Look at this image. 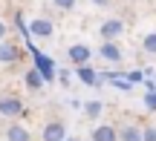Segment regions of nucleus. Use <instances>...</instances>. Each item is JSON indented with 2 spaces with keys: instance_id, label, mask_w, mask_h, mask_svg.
<instances>
[{
  "instance_id": "nucleus-1",
  "label": "nucleus",
  "mask_w": 156,
  "mask_h": 141,
  "mask_svg": "<svg viewBox=\"0 0 156 141\" xmlns=\"http://www.w3.org/2000/svg\"><path fill=\"white\" fill-rule=\"evenodd\" d=\"M29 49H32V58H35V69L41 72V78H44V81H52V78H55V69H52V58L41 55V52L32 46V40H29Z\"/></svg>"
},
{
  "instance_id": "nucleus-2",
  "label": "nucleus",
  "mask_w": 156,
  "mask_h": 141,
  "mask_svg": "<svg viewBox=\"0 0 156 141\" xmlns=\"http://www.w3.org/2000/svg\"><path fill=\"white\" fill-rule=\"evenodd\" d=\"M20 112H23L20 98H15V95L0 98V115H6V118H15V115H20Z\"/></svg>"
},
{
  "instance_id": "nucleus-3",
  "label": "nucleus",
  "mask_w": 156,
  "mask_h": 141,
  "mask_svg": "<svg viewBox=\"0 0 156 141\" xmlns=\"http://www.w3.org/2000/svg\"><path fill=\"white\" fill-rule=\"evenodd\" d=\"M122 32H124V23L116 20V17H113V20H107V23H101V38H104L107 43H110L113 38H119Z\"/></svg>"
},
{
  "instance_id": "nucleus-4",
  "label": "nucleus",
  "mask_w": 156,
  "mask_h": 141,
  "mask_svg": "<svg viewBox=\"0 0 156 141\" xmlns=\"http://www.w3.org/2000/svg\"><path fill=\"white\" fill-rule=\"evenodd\" d=\"M29 35H38V38H49V35H52V23L46 20V17H38V20H32V26H29Z\"/></svg>"
},
{
  "instance_id": "nucleus-5",
  "label": "nucleus",
  "mask_w": 156,
  "mask_h": 141,
  "mask_svg": "<svg viewBox=\"0 0 156 141\" xmlns=\"http://www.w3.org/2000/svg\"><path fill=\"white\" fill-rule=\"evenodd\" d=\"M69 61L78 63V66H84V63L90 61V49L84 43H75V46H69Z\"/></svg>"
},
{
  "instance_id": "nucleus-6",
  "label": "nucleus",
  "mask_w": 156,
  "mask_h": 141,
  "mask_svg": "<svg viewBox=\"0 0 156 141\" xmlns=\"http://www.w3.org/2000/svg\"><path fill=\"white\" fill-rule=\"evenodd\" d=\"M64 136H67L64 124H46L44 130V141H64Z\"/></svg>"
},
{
  "instance_id": "nucleus-7",
  "label": "nucleus",
  "mask_w": 156,
  "mask_h": 141,
  "mask_svg": "<svg viewBox=\"0 0 156 141\" xmlns=\"http://www.w3.org/2000/svg\"><path fill=\"white\" fill-rule=\"evenodd\" d=\"M119 136H116V130H113V127H95L93 130V141H116Z\"/></svg>"
},
{
  "instance_id": "nucleus-8",
  "label": "nucleus",
  "mask_w": 156,
  "mask_h": 141,
  "mask_svg": "<svg viewBox=\"0 0 156 141\" xmlns=\"http://www.w3.org/2000/svg\"><path fill=\"white\" fill-rule=\"evenodd\" d=\"M15 61H17V46L0 43V63H15Z\"/></svg>"
},
{
  "instance_id": "nucleus-9",
  "label": "nucleus",
  "mask_w": 156,
  "mask_h": 141,
  "mask_svg": "<svg viewBox=\"0 0 156 141\" xmlns=\"http://www.w3.org/2000/svg\"><path fill=\"white\" fill-rule=\"evenodd\" d=\"M101 58H107V61L119 63V61H122V52H119L116 43H101Z\"/></svg>"
},
{
  "instance_id": "nucleus-10",
  "label": "nucleus",
  "mask_w": 156,
  "mask_h": 141,
  "mask_svg": "<svg viewBox=\"0 0 156 141\" xmlns=\"http://www.w3.org/2000/svg\"><path fill=\"white\" fill-rule=\"evenodd\" d=\"M9 141H29V133H26V127H20V124H15V127H9Z\"/></svg>"
},
{
  "instance_id": "nucleus-11",
  "label": "nucleus",
  "mask_w": 156,
  "mask_h": 141,
  "mask_svg": "<svg viewBox=\"0 0 156 141\" xmlns=\"http://www.w3.org/2000/svg\"><path fill=\"white\" fill-rule=\"evenodd\" d=\"M119 141H142V130L139 127H124L119 133Z\"/></svg>"
},
{
  "instance_id": "nucleus-12",
  "label": "nucleus",
  "mask_w": 156,
  "mask_h": 141,
  "mask_svg": "<svg viewBox=\"0 0 156 141\" xmlns=\"http://www.w3.org/2000/svg\"><path fill=\"white\" fill-rule=\"evenodd\" d=\"M26 86L29 89H41V86H44V78H41L38 69H29L26 72Z\"/></svg>"
},
{
  "instance_id": "nucleus-13",
  "label": "nucleus",
  "mask_w": 156,
  "mask_h": 141,
  "mask_svg": "<svg viewBox=\"0 0 156 141\" xmlns=\"http://www.w3.org/2000/svg\"><path fill=\"white\" fill-rule=\"evenodd\" d=\"M78 78H81L84 84H90V86H93V84H98V75H95L90 66H78Z\"/></svg>"
},
{
  "instance_id": "nucleus-14",
  "label": "nucleus",
  "mask_w": 156,
  "mask_h": 141,
  "mask_svg": "<svg viewBox=\"0 0 156 141\" xmlns=\"http://www.w3.org/2000/svg\"><path fill=\"white\" fill-rule=\"evenodd\" d=\"M84 112H87L90 118H98L101 115V101H90L87 107H84Z\"/></svg>"
},
{
  "instance_id": "nucleus-15",
  "label": "nucleus",
  "mask_w": 156,
  "mask_h": 141,
  "mask_svg": "<svg viewBox=\"0 0 156 141\" xmlns=\"http://www.w3.org/2000/svg\"><path fill=\"white\" fill-rule=\"evenodd\" d=\"M142 46H145V52H151V55H156V35H147V38H145V43H142Z\"/></svg>"
},
{
  "instance_id": "nucleus-16",
  "label": "nucleus",
  "mask_w": 156,
  "mask_h": 141,
  "mask_svg": "<svg viewBox=\"0 0 156 141\" xmlns=\"http://www.w3.org/2000/svg\"><path fill=\"white\" fill-rule=\"evenodd\" d=\"M142 141H156V127H151V130H142Z\"/></svg>"
},
{
  "instance_id": "nucleus-17",
  "label": "nucleus",
  "mask_w": 156,
  "mask_h": 141,
  "mask_svg": "<svg viewBox=\"0 0 156 141\" xmlns=\"http://www.w3.org/2000/svg\"><path fill=\"white\" fill-rule=\"evenodd\" d=\"M113 86H119V89H130V81L127 78H113Z\"/></svg>"
},
{
  "instance_id": "nucleus-18",
  "label": "nucleus",
  "mask_w": 156,
  "mask_h": 141,
  "mask_svg": "<svg viewBox=\"0 0 156 141\" xmlns=\"http://www.w3.org/2000/svg\"><path fill=\"white\" fill-rule=\"evenodd\" d=\"M52 3H55L58 9H73V6H75V0H52Z\"/></svg>"
},
{
  "instance_id": "nucleus-19",
  "label": "nucleus",
  "mask_w": 156,
  "mask_h": 141,
  "mask_svg": "<svg viewBox=\"0 0 156 141\" xmlns=\"http://www.w3.org/2000/svg\"><path fill=\"white\" fill-rule=\"evenodd\" d=\"M145 104L151 109H156V92H147V95H145Z\"/></svg>"
},
{
  "instance_id": "nucleus-20",
  "label": "nucleus",
  "mask_w": 156,
  "mask_h": 141,
  "mask_svg": "<svg viewBox=\"0 0 156 141\" xmlns=\"http://www.w3.org/2000/svg\"><path fill=\"white\" fill-rule=\"evenodd\" d=\"M90 3H95V6H110V0H90Z\"/></svg>"
},
{
  "instance_id": "nucleus-21",
  "label": "nucleus",
  "mask_w": 156,
  "mask_h": 141,
  "mask_svg": "<svg viewBox=\"0 0 156 141\" xmlns=\"http://www.w3.org/2000/svg\"><path fill=\"white\" fill-rule=\"evenodd\" d=\"M6 38V26H3V20H0V40Z\"/></svg>"
}]
</instances>
